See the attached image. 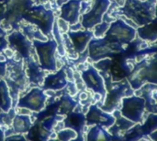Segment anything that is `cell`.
<instances>
[{"instance_id": "31", "label": "cell", "mask_w": 157, "mask_h": 141, "mask_svg": "<svg viewBox=\"0 0 157 141\" xmlns=\"http://www.w3.org/2000/svg\"><path fill=\"white\" fill-rule=\"evenodd\" d=\"M58 23L60 24V25H58V28H62L61 30L59 29V30L61 31V33H64V32H67L68 30H69V26L67 25L68 23L67 22H65L63 19H62V18H60L59 20H58Z\"/></svg>"}, {"instance_id": "5", "label": "cell", "mask_w": 157, "mask_h": 141, "mask_svg": "<svg viewBox=\"0 0 157 141\" xmlns=\"http://www.w3.org/2000/svg\"><path fill=\"white\" fill-rule=\"evenodd\" d=\"M32 45L39 58V65L44 71H55L57 69V61L55 58L57 43L54 39L47 41L33 40Z\"/></svg>"}, {"instance_id": "14", "label": "cell", "mask_w": 157, "mask_h": 141, "mask_svg": "<svg viewBox=\"0 0 157 141\" xmlns=\"http://www.w3.org/2000/svg\"><path fill=\"white\" fill-rule=\"evenodd\" d=\"M83 0H67L61 6L60 18L69 25H74L79 21L81 14V5Z\"/></svg>"}, {"instance_id": "22", "label": "cell", "mask_w": 157, "mask_h": 141, "mask_svg": "<svg viewBox=\"0 0 157 141\" xmlns=\"http://www.w3.org/2000/svg\"><path fill=\"white\" fill-rule=\"evenodd\" d=\"M77 102L75 100H74L71 96H69L68 94L63 95V97H61L59 99V101L56 103V115H67L69 113H71L75 106L77 105Z\"/></svg>"}, {"instance_id": "8", "label": "cell", "mask_w": 157, "mask_h": 141, "mask_svg": "<svg viewBox=\"0 0 157 141\" xmlns=\"http://www.w3.org/2000/svg\"><path fill=\"white\" fill-rule=\"evenodd\" d=\"M81 79L86 88L93 91L95 93L100 95V101L97 103L98 107H101L104 103L107 89L105 86V82L98 69H96L93 66H88L86 69H84L81 73Z\"/></svg>"}, {"instance_id": "37", "label": "cell", "mask_w": 157, "mask_h": 141, "mask_svg": "<svg viewBox=\"0 0 157 141\" xmlns=\"http://www.w3.org/2000/svg\"><path fill=\"white\" fill-rule=\"evenodd\" d=\"M79 99L81 100V102H82V101H86V100L88 99V95H87L85 91H83L82 93H80V95H79Z\"/></svg>"}, {"instance_id": "19", "label": "cell", "mask_w": 157, "mask_h": 141, "mask_svg": "<svg viewBox=\"0 0 157 141\" xmlns=\"http://www.w3.org/2000/svg\"><path fill=\"white\" fill-rule=\"evenodd\" d=\"M112 113H113V116L115 117V122L109 129V132L111 133V135L113 137L119 136V133L121 131L128 130L135 125L133 122L123 117L121 115L120 110H114Z\"/></svg>"}, {"instance_id": "29", "label": "cell", "mask_w": 157, "mask_h": 141, "mask_svg": "<svg viewBox=\"0 0 157 141\" xmlns=\"http://www.w3.org/2000/svg\"><path fill=\"white\" fill-rule=\"evenodd\" d=\"M109 24L110 22L107 21L106 19L102 20V22H100L99 24L96 25L93 29H94V31H93V35L95 38H103L106 31L108 30L109 27Z\"/></svg>"}, {"instance_id": "12", "label": "cell", "mask_w": 157, "mask_h": 141, "mask_svg": "<svg viewBox=\"0 0 157 141\" xmlns=\"http://www.w3.org/2000/svg\"><path fill=\"white\" fill-rule=\"evenodd\" d=\"M47 99L48 96L41 88H32L25 96L18 100L17 106L30 112L40 113L45 107Z\"/></svg>"}, {"instance_id": "30", "label": "cell", "mask_w": 157, "mask_h": 141, "mask_svg": "<svg viewBox=\"0 0 157 141\" xmlns=\"http://www.w3.org/2000/svg\"><path fill=\"white\" fill-rule=\"evenodd\" d=\"M65 88H67V91H68L67 94L69 96H71V97L77 93V88H76L75 84L73 81H68L66 86H65Z\"/></svg>"}, {"instance_id": "28", "label": "cell", "mask_w": 157, "mask_h": 141, "mask_svg": "<svg viewBox=\"0 0 157 141\" xmlns=\"http://www.w3.org/2000/svg\"><path fill=\"white\" fill-rule=\"evenodd\" d=\"M142 129L144 136L151 134L153 131L156 130V115L151 114L144 125H142Z\"/></svg>"}, {"instance_id": "24", "label": "cell", "mask_w": 157, "mask_h": 141, "mask_svg": "<svg viewBox=\"0 0 157 141\" xmlns=\"http://www.w3.org/2000/svg\"><path fill=\"white\" fill-rule=\"evenodd\" d=\"M112 138L109 132L99 126L89 128L86 134V141H112Z\"/></svg>"}, {"instance_id": "16", "label": "cell", "mask_w": 157, "mask_h": 141, "mask_svg": "<svg viewBox=\"0 0 157 141\" xmlns=\"http://www.w3.org/2000/svg\"><path fill=\"white\" fill-rule=\"evenodd\" d=\"M68 80L64 68L57 70L54 74H50L43 79L42 90L43 91H61L63 90L67 84Z\"/></svg>"}, {"instance_id": "6", "label": "cell", "mask_w": 157, "mask_h": 141, "mask_svg": "<svg viewBox=\"0 0 157 141\" xmlns=\"http://www.w3.org/2000/svg\"><path fill=\"white\" fill-rule=\"evenodd\" d=\"M144 111L145 100L142 96L132 95L122 98L120 112L126 119L134 124H139L143 120Z\"/></svg>"}, {"instance_id": "1", "label": "cell", "mask_w": 157, "mask_h": 141, "mask_svg": "<svg viewBox=\"0 0 157 141\" xmlns=\"http://www.w3.org/2000/svg\"><path fill=\"white\" fill-rule=\"evenodd\" d=\"M155 4L156 0H124L120 13L131 19L138 28L155 18Z\"/></svg>"}, {"instance_id": "32", "label": "cell", "mask_w": 157, "mask_h": 141, "mask_svg": "<svg viewBox=\"0 0 157 141\" xmlns=\"http://www.w3.org/2000/svg\"><path fill=\"white\" fill-rule=\"evenodd\" d=\"M4 141H27V139L22 136V134H17L6 138Z\"/></svg>"}, {"instance_id": "15", "label": "cell", "mask_w": 157, "mask_h": 141, "mask_svg": "<svg viewBox=\"0 0 157 141\" xmlns=\"http://www.w3.org/2000/svg\"><path fill=\"white\" fill-rule=\"evenodd\" d=\"M67 35L72 42V45L74 47V50L77 54L84 53L89 42L94 37L93 31L91 30H68Z\"/></svg>"}, {"instance_id": "20", "label": "cell", "mask_w": 157, "mask_h": 141, "mask_svg": "<svg viewBox=\"0 0 157 141\" xmlns=\"http://www.w3.org/2000/svg\"><path fill=\"white\" fill-rule=\"evenodd\" d=\"M30 116L29 115H15L12 119V127L15 134L28 133L32 127Z\"/></svg>"}, {"instance_id": "2", "label": "cell", "mask_w": 157, "mask_h": 141, "mask_svg": "<svg viewBox=\"0 0 157 141\" xmlns=\"http://www.w3.org/2000/svg\"><path fill=\"white\" fill-rule=\"evenodd\" d=\"M22 19L36 26L47 37L52 34L55 21L53 10L46 8L43 5H32L23 15Z\"/></svg>"}, {"instance_id": "7", "label": "cell", "mask_w": 157, "mask_h": 141, "mask_svg": "<svg viewBox=\"0 0 157 141\" xmlns=\"http://www.w3.org/2000/svg\"><path fill=\"white\" fill-rule=\"evenodd\" d=\"M123 47L113 44L106 41L104 38H92L87 45V54L91 62L108 58L115 54L121 53Z\"/></svg>"}, {"instance_id": "10", "label": "cell", "mask_w": 157, "mask_h": 141, "mask_svg": "<svg viewBox=\"0 0 157 141\" xmlns=\"http://www.w3.org/2000/svg\"><path fill=\"white\" fill-rule=\"evenodd\" d=\"M110 90L107 91L106 98L103 105L100 107L103 111L111 114L114 110H117L118 106L121 103L123 97L132 96L128 93V91L132 90L128 81L120 84H110Z\"/></svg>"}, {"instance_id": "34", "label": "cell", "mask_w": 157, "mask_h": 141, "mask_svg": "<svg viewBox=\"0 0 157 141\" xmlns=\"http://www.w3.org/2000/svg\"><path fill=\"white\" fill-rule=\"evenodd\" d=\"M6 74V61L1 62L0 61V78H4Z\"/></svg>"}, {"instance_id": "35", "label": "cell", "mask_w": 157, "mask_h": 141, "mask_svg": "<svg viewBox=\"0 0 157 141\" xmlns=\"http://www.w3.org/2000/svg\"><path fill=\"white\" fill-rule=\"evenodd\" d=\"M49 0H31L33 5H45Z\"/></svg>"}, {"instance_id": "13", "label": "cell", "mask_w": 157, "mask_h": 141, "mask_svg": "<svg viewBox=\"0 0 157 141\" xmlns=\"http://www.w3.org/2000/svg\"><path fill=\"white\" fill-rule=\"evenodd\" d=\"M85 116L86 125L87 127L99 126L105 129H109L115 122L113 115L103 111L97 104H90Z\"/></svg>"}, {"instance_id": "36", "label": "cell", "mask_w": 157, "mask_h": 141, "mask_svg": "<svg viewBox=\"0 0 157 141\" xmlns=\"http://www.w3.org/2000/svg\"><path fill=\"white\" fill-rule=\"evenodd\" d=\"M70 141H85V139H84V134H77V136L71 139Z\"/></svg>"}, {"instance_id": "11", "label": "cell", "mask_w": 157, "mask_h": 141, "mask_svg": "<svg viewBox=\"0 0 157 141\" xmlns=\"http://www.w3.org/2000/svg\"><path fill=\"white\" fill-rule=\"evenodd\" d=\"M6 41L8 48L15 52V54H18L21 59L28 58L32 54L34 49L32 47V42L18 30H14L7 34Z\"/></svg>"}, {"instance_id": "4", "label": "cell", "mask_w": 157, "mask_h": 141, "mask_svg": "<svg viewBox=\"0 0 157 141\" xmlns=\"http://www.w3.org/2000/svg\"><path fill=\"white\" fill-rule=\"evenodd\" d=\"M136 34V29L133 26H131L122 18H116L110 22L103 38L110 43L123 47L133 42Z\"/></svg>"}, {"instance_id": "26", "label": "cell", "mask_w": 157, "mask_h": 141, "mask_svg": "<svg viewBox=\"0 0 157 141\" xmlns=\"http://www.w3.org/2000/svg\"><path fill=\"white\" fill-rule=\"evenodd\" d=\"M144 134L142 129V125H134L130 130L123 135L121 139L123 141H138L144 138Z\"/></svg>"}, {"instance_id": "25", "label": "cell", "mask_w": 157, "mask_h": 141, "mask_svg": "<svg viewBox=\"0 0 157 141\" xmlns=\"http://www.w3.org/2000/svg\"><path fill=\"white\" fill-rule=\"evenodd\" d=\"M22 30H23V34L29 40V41H33V40H38V41H47L49 40V38L44 35L36 26L30 24V25H25L22 26Z\"/></svg>"}, {"instance_id": "17", "label": "cell", "mask_w": 157, "mask_h": 141, "mask_svg": "<svg viewBox=\"0 0 157 141\" xmlns=\"http://www.w3.org/2000/svg\"><path fill=\"white\" fill-rule=\"evenodd\" d=\"M24 61V71L29 78V82L34 83L36 85H42L43 79H44V70L40 67L38 62L34 61V58L30 55L28 58L22 59Z\"/></svg>"}, {"instance_id": "3", "label": "cell", "mask_w": 157, "mask_h": 141, "mask_svg": "<svg viewBox=\"0 0 157 141\" xmlns=\"http://www.w3.org/2000/svg\"><path fill=\"white\" fill-rule=\"evenodd\" d=\"M155 59H144L140 61L128 76V83L133 91L140 90L146 82L156 84Z\"/></svg>"}, {"instance_id": "40", "label": "cell", "mask_w": 157, "mask_h": 141, "mask_svg": "<svg viewBox=\"0 0 157 141\" xmlns=\"http://www.w3.org/2000/svg\"><path fill=\"white\" fill-rule=\"evenodd\" d=\"M0 3H5V0H0Z\"/></svg>"}, {"instance_id": "9", "label": "cell", "mask_w": 157, "mask_h": 141, "mask_svg": "<svg viewBox=\"0 0 157 141\" xmlns=\"http://www.w3.org/2000/svg\"><path fill=\"white\" fill-rule=\"evenodd\" d=\"M110 6V0H95L92 7L82 15L81 25L85 30H92L96 25L102 22L104 15Z\"/></svg>"}, {"instance_id": "39", "label": "cell", "mask_w": 157, "mask_h": 141, "mask_svg": "<svg viewBox=\"0 0 157 141\" xmlns=\"http://www.w3.org/2000/svg\"><path fill=\"white\" fill-rule=\"evenodd\" d=\"M138 141H149V140H146V139H143V138H142L141 139H139ZM150 141H151V140H150Z\"/></svg>"}, {"instance_id": "27", "label": "cell", "mask_w": 157, "mask_h": 141, "mask_svg": "<svg viewBox=\"0 0 157 141\" xmlns=\"http://www.w3.org/2000/svg\"><path fill=\"white\" fill-rule=\"evenodd\" d=\"M53 36H54V41L56 42L57 43V50H58V53L61 56H63L65 54V50H64V46H63V36H62V33L61 31L59 30V28H58V25L56 23V20L54 21L53 23V26H52V30Z\"/></svg>"}, {"instance_id": "21", "label": "cell", "mask_w": 157, "mask_h": 141, "mask_svg": "<svg viewBox=\"0 0 157 141\" xmlns=\"http://www.w3.org/2000/svg\"><path fill=\"white\" fill-rule=\"evenodd\" d=\"M136 33L139 38L143 41L147 42H155L157 39V25L156 18L153 19L151 22L138 27L136 29Z\"/></svg>"}, {"instance_id": "38", "label": "cell", "mask_w": 157, "mask_h": 141, "mask_svg": "<svg viewBox=\"0 0 157 141\" xmlns=\"http://www.w3.org/2000/svg\"><path fill=\"white\" fill-rule=\"evenodd\" d=\"M5 140V132L3 131V129L0 128V141Z\"/></svg>"}, {"instance_id": "33", "label": "cell", "mask_w": 157, "mask_h": 141, "mask_svg": "<svg viewBox=\"0 0 157 141\" xmlns=\"http://www.w3.org/2000/svg\"><path fill=\"white\" fill-rule=\"evenodd\" d=\"M5 14H6V5H5V3H0V24L5 18ZM2 30H4L0 28V31H2Z\"/></svg>"}, {"instance_id": "41", "label": "cell", "mask_w": 157, "mask_h": 141, "mask_svg": "<svg viewBox=\"0 0 157 141\" xmlns=\"http://www.w3.org/2000/svg\"><path fill=\"white\" fill-rule=\"evenodd\" d=\"M142 1H144V0H142Z\"/></svg>"}, {"instance_id": "18", "label": "cell", "mask_w": 157, "mask_h": 141, "mask_svg": "<svg viewBox=\"0 0 157 141\" xmlns=\"http://www.w3.org/2000/svg\"><path fill=\"white\" fill-rule=\"evenodd\" d=\"M63 124L64 128H71L77 134H84L83 128L86 126V116L82 112H71L63 119Z\"/></svg>"}, {"instance_id": "23", "label": "cell", "mask_w": 157, "mask_h": 141, "mask_svg": "<svg viewBox=\"0 0 157 141\" xmlns=\"http://www.w3.org/2000/svg\"><path fill=\"white\" fill-rule=\"evenodd\" d=\"M12 108V98L9 93V87L5 79H0V110L7 113Z\"/></svg>"}]
</instances>
